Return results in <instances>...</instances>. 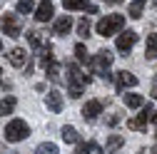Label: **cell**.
Returning <instances> with one entry per match:
<instances>
[{
	"label": "cell",
	"instance_id": "1",
	"mask_svg": "<svg viewBox=\"0 0 157 154\" xmlns=\"http://www.w3.org/2000/svg\"><path fill=\"white\" fill-rule=\"evenodd\" d=\"M122 28H125V15H105L102 20H97V25H95L97 35H102V37L122 32Z\"/></svg>",
	"mask_w": 157,
	"mask_h": 154
},
{
	"label": "cell",
	"instance_id": "2",
	"mask_svg": "<svg viewBox=\"0 0 157 154\" xmlns=\"http://www.w3.org/2000/svg\"><path fill=\"white\" fill-rule=\"evenodd\" d=\"M5 139L8 142H23V139H28V134H30V127H28V122L25 119H10L8 124H5Z\"/></svg>",
	"mask_w": 157,
	"mask_h": 154
},
{
	"label": "cell",
	"instance_id": "3",
	"mask_svg": "<svg viewBox=\"0 0 157 154\" xmlns=\"http://www.w3.org/2000/svg\"><path fill=\"white\" fill-rule=\"evenodd\" d=\"M0 28H3V32L8 37H20V30H23V23L20 17L13 15V13H5L3 17H0Z\"/></svg>",
	"mask_w": 157,
	"mask_h": 154
},
{
	"label": "cell",
	"instance_id": "4",
	"mask_svg": "<svg viewBox=\"0 0 157 154\" xmlns=\"http://www.w3.org/2000/svg\"><path fill=\"white\" fill-rule=\"evenodd\" d=\"M152 105H142V112L137 114V117H132V119H127V127L130 129H135V132H142L145 127H147V122H150V117H152Z\"/></svg>",
	"mask_w": 157,
	"mask_h": 154
},
{
	"label": "cell",
	"instance_id": "5",
	"mask_svg": "<svg viewBox=\"0 0 157 154\" xmlns=\"http://www.w3.org/2000/svg\"><path fill=\"white\" fill-rule=\"evenodd\" d=\"M87 65H90L95 72H102V70H107V67L112 65V52H110V50H100L95 57H90V60H87Z\"/></svg>",
	"mask_w": 157,
	"mask_h": 154
},
{
	"label": "cell",
	"instance_id": "6",
	"mask_svg": "<svg viewBox=\"0 0 157 154\" xmlns=\"http://www.w3.org/2000/svg\"><path fill=\"white\" fill-rule=\"evenodd\" d=\"M135 42H137V32H135V30H125V32L117 35L115 47L120 50V52H130V50L135 47Z\"/></svg>",
	"mask_w": 157,
	"mask_h": 154
},
{
	"label": "cell",
	"instance_id": "7",
	"mask_svg": "<svg viewBox=\"0 0 157 154\" xmlns=\"http://www.w3.org/2000/svg\"><path fill=\"white\" fill-rule=\"evenodd\" d=\"M67 72H70V75H67L70 85H82V87H85V85H90V80H92L90 75H82V72H80V67H77L75 62H70V65H67Z\"/></svg>",
	"mask_w": 157,
	"mask_h": 154
},
{
	"label": "cell",
	"instance_id": "8",
	"mask_svg": "<svg viewBox=\"0 0 157 154\" xmlns=\"http://www.w3.org/2000/svg\"><path fill=\"white\" fill-rule=\"evenodd\" d=\"M45 107H48L50 112H63V92H60V90L45 92Z\"/></svg>",
	"mask_w": 157,
	"mask_h": 154
},
{
	"label": "cell",
	"instance_id": "9",
	"mask_svg": "<svg viewBox=\"0 0 157 154\" xmlns=\"http://www.w3.org/2000/svg\"><path fill=\"white\" fill-rule=\"evenodd\" d=\"M97 114H102V102H100V100H90V102H85V107H82V117H85L87 122H95Z\"/></svg>",
	"mask_w": 157,
	"mask_h": 154
},
{
	"label": "cell",
	"instance_id": "10",
	"mask_svg": "<svg viewBox=\"0 0 157 154\" xmlns=\"http://www.w3.org/2000/svg\"><path fill=\"white\" fill-rule=\"evenodd\" d=\"M35 20H37V23L52 20V0H43V3L35 8Z\"/></svg>",
	"mask_w": 157,
	"mask_h": 154
},
{
	"label": "cell",
	"instance_id": "11",
	"mask_svg": "<svg viewBox=\"0 0 157 154\" xmlns=\"http://www.w3.org/2000/svg\"><path fill=\"white\" fill-rule=\"evenodd\" d=\"M115 82H117V87H120V90H125V87H137V82H140V80H137L132 72L120 70V72L115 75Z\"/></svg>",
	"mask_w": 157,
	"mask_h": 154
},
{
	"label": "cell",
	"instance_id": "12",
	"mask_svg": "<svg viewBox=\"0 0 157 154\" xmlns=\"http://www.w3.org/2000/svg\"><path fill=\"white\" fill-rule=\"evenodd\" d=\"M8 60H10L13 67H25V62H28V52H25L23 47H13L10 55H8Z\"/></svg>",
	"mask_w": 157,
	"mask_h": 154
},
{
	"label": "cell",
	"instance_id": "13",
	"mask_svg": "<svg viewBox=\"0 0 157 154\" xmlns=\"http://www.w3.org/2000/svg\"><path fill=\"white\" fill-rule=\"evenodd\" d=\"M70 28H72V17H70V15H63V17H57V20H55L52 32H55V35H67Z\"/></svg>",
	"mask_w": 157,
	"mask_h": 154
},
{
	"label": "cell",
	"instance_id": "14",
	"mask_svg": "<svg viewBox=\"0 0 157 154\" xmlns=\"http://www.w3.org/2000/svg\"><path fill=\"white\" fill-rule=\"evenodd\" d=\"M45 75H48V80H50V82H57V80H60V62L50 60V62L45 65Z\"/></svg>",
	"mask_w": 157,
	"mask_h": 154
},
{
	"label": "cell",
	"instance_id": "15",
	"mask_svg": "<svg viewBox=\"0 0 157 154\" xmlns=\"http://www.w3.org/2000/svg\"><path fill=\"white\" fill-rule=\"evenodd\" d=\"M122 144H125V137H122V134H112V137L107 139V144H105V152H107V154H112V152L120 149Z\"/></svg>",
	"mask_w": 157,
	"mask_h": 154
},
{
	"label": "cell",
	"instance_id": "16",
	"mask_svg": "<svg viewBox=\"0 0 157 154\" xmlns=\"http://www.w3.org/2000/svg\"><path fill=\"white\" fill-rule=\"evenodd\" d=\"M142 13H145V0H132L127 8V15L137 20V17H142Z\"/></svg>",
	"mask_w": 157,
	"mask_h": 154
},
{
	"label": "cell",
	"instance_id": "17",
	"mask_svg": "<svg viewBox=\"0 0 157 154\" xmlns=\"http://www.w3.org/2000/svg\"><path fill=\"white\" fill-rule=\"evenodd\" d=\"M60 137L67 142V144H77V142H80V134H77V129L75 127H63V134H60Z\"/></svg>",
	"mask_w": 157,
	"mask_h": 154
},
{
	"label": "cell",
	"instance_id": "18",
	"mask_svg": "<svg viewBox=\"0 0 157 154\" xmlns=\"http://www.w3.org/2000/svg\"><path fill=\"white\" fill-rule=\"evenodd\" d=\"M15 105H17V100L13 97V94H5V100L0 102V114H13L15 112Z\"/></svg>",
	"mask_w": 157,
	"mask_h": 154
},
{
	"label": "cell",
	"instance_id": "19",
	"mask_svg": "<svg viewBox=\"0 0 157 154\" xmlns=\"http://www.w3.org/2000/svg\"><path fill=\"white\" fill-rule=\"evenodd\" d=\"M125 105L130 107V109H140L142 105H145V97H142V94H125Z\"/></svg>",
	"mask_w": 157,
	"mask_h": 154
},
{
	"label": "cell",
	"instance_id": "20",
	"mask_svg": "<svg viewBox=\"0 0 157 154\" xmlns=\"http://www.w3.org/2000/svg\"><path fill=\"white\" fill-rule=\"evenodd\" d=\"M145 57H147V60H152V57H157V32L147 37V47H145Z\"/></svg>",
	"mask_w": 157,
	"mask_h": 154
},
{
	"label": "cell",
	"instance_id": "21",
	"mask_svg": "<svg viewBox=\"0 0 157 154\" xmlns=\"http://www.w3.org/2000/svg\"><path fill=\"white\" fill-rule=\"evenodd\" d=\"M35 154H60V149H57V144H52V142H43V144H37Z\"/></svg>",
	"mask_w": 157,
	"mask_h": 154
},
{
	"label": "cell",
	"instance_id": "22",
	"mask_svg": "<svg viewBox=\"0 0 157 154\" xmlns=\"http://www.w3.org/2000/svg\"><path fill=\"white\" fill-rule=\"evenodd\" d=\"M63 8L65 10H85L87 0H63Z\"/></svg>",
	"mask_w": 157,
	"mask_h": 154
},
{
	"label": "cell",
	"instance_id": "23",
	"mask_svg": "<svg viewBox=\"0 0 157 154\" xmlns=\"http://www.w3.org/2000/svg\"><path fill=\"white\" fill-rule=\"evenodd\" d=\"M15 10H17V13H23V15H28V13H33V10H35V5H33V0H17Z\"/></svg>",
	"mask_w": 157,
	"mask_h": 154
},
{
	"label": "cell",
	"instance_id": "24",
	"mask_svg": "<svg viewBox=\"0 0 157 154\" xmlns=\"http://www.w3.org/2000/svg\"><path fill=\"white\" fill-rule=\"evenodd\" d=\"M75 57H77L80 62H87V60H90V55H87V47H85L82 42H77V45H75Z\"/></svg>",
	"mask_w": 157,
	"mask_h": 154
},
{
	"label": "cell",
	"instance_id": "25",
	"mask_svg": "<svg viewBox=\"0 0 157 154\" xmlns=\"http://www.w3.org/2000/svg\"><path fill=\"white\" fill-rule=\"evenodd\" d=\"M77 35L80 37H90V20L87 17H82V20L77 23Z\"/></svg>",
	"mask_w": 157,
	"mask_h": 154
},
{
	"label": "cell",
	"instance_id": "26",
	"mask_svg": "<svg viewBox=\"0 0 157 154\" xmlns=\"http://www.w3.org/2000/svg\"><path fill=\"white\" fill-rule=\"evenodd\" d=\"M28 40H30V45H33L35 50L43 45V40H40V32H37V30H30V32H28Z\"/></svg>",
	"mask_w": 157,
	"mask_h": 154
},
{
	"label": "cell",
	"instance_id": "27",
	"mask_svg": "<svg viewBox=\"0 0 157 154\" xmlns=\"http://www.w3.org/2000/svg\"><path fill=\"white\" fill-rule=\"evenodd\" d=\"M67 94H70L72 100H77V97L82 94V85H70V87H67Z\"/></svg>",
	"mask_w": 157,
	"mask_h": 154
},
{
	"label": "cell",
	"instance_id": "28",
	"mask_svg": "<svg viewBox=\"0 0 157 154\" xmlns=\"http://www.w3.org/2000/svg\"><path fill=\"white\" fill-rule=\"evenodd\" d=\"M117 122H120V114H110V117H107V124L110 127H115Z\"/></svg>",
	"mask_w": 157,
	"mask_h": 154
},
{
	"label": "cell",
	"instance_id": "29",
	"mask_svg": "<svg viewBox=\"0 0 157 154\" xmlns=\"http://www.w3.org/2000/svg\"><path fill=\"white\" fill-rule=\"evenodd\" d=\"M97 75H100V77H102V80H107V82L112 80V72H110V70H102V72H97Z\"/></svg>",
	"mask_w": 157,
	"mask_h": 154
},
{
	"label": "cell",
	"instance_id": "30",
	"mask_svg": "<svg viewBox=\"0 0 157 154\" xmlns=\"http://www.w3.org/2000/svg\"><path fill=\"white\" fill-rule=\"evenodd\" d=\"M140 154H155V149H150V147H145V149H140Z\"/></svg>",
	"mask_w": 157,
	"mask_h": 154
},
{
	"label": "cell",
	"instance_id": "31",
	"mask_svg": "<svg viewBox=\"0 0 157 154\" xmlns=\"http://www.w3.org/2000/svg\"><path fill=\"white\" fill-rule=\"evenodd\" d=\"M152 97H155V100H157V82H155V85H152Z\"/></svg>",
	"mask_w": 157,
	"mask_h": 154
},
{
	"label": "cell",
	"instance_id": "32",
	"mask_svg": "<svg viewBox=\"0 0 157 154\" xmlns=\"http://www.w3.org/2000/svg\"><path fill=\"white\" fill-rule=\"evenodd\" d=\"M150 119H152V122H155V124H157V109H155V112H152V117H150Z\"/></svg>",
	"mask_w": 157,
	"mask_h": 154
},
{
	"label": "cell",
	"instance_id": "33",
	"mask_svg": "<svg viewBox=\"0 0 157 154\" xmlns=\"http://www.w3.org/2000/svg\"><path fill=\"white\" fill-rule=\"evenodd\" d=\"M105 3H120V0H105Z\"/></svg>",
	"mask_w": 157,
	"mask_h": 154
},
{
	"label": "cell",
	"instance_id": "34",
	"mask_svg": "<svg viewBox=\"0 0 157 154\" xmlns=\"http://www.w3.org/2000/svg\"><path fill=\"white\" fill-rule=\"evenodd\" d=\"M0 50H3V42H0Z\"/></svg>",
	"mask_w": 157,
	"mask_h": 154
}]
</instances>
